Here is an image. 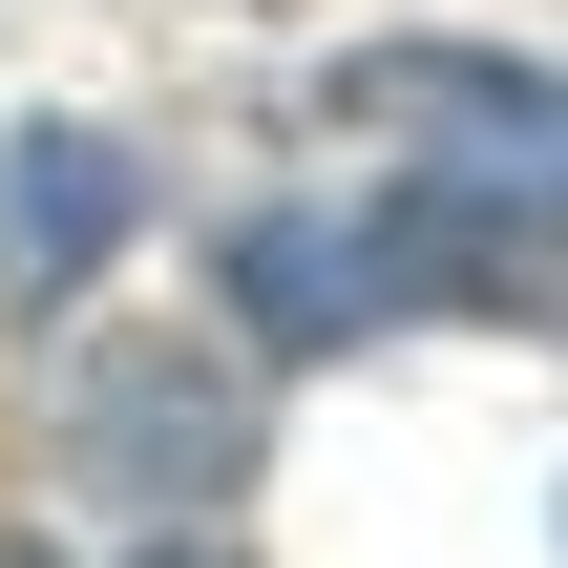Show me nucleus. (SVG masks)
<instances>
[{
	"mask_svg": "<svg viewBox=\"0 0 568 568\" xmlns=\"http://www.w3.org/2000/svg\"><path fill=\"white\" fill-rule=\"evenodd\" d=\"M126 568H253V548H232V527H148Z\"/></svg>",
	"mask_w": 568,
	"mask_h": 568,
	"instance_id": "obj_4",
	"label": "nucleus"
},
{
	"mask_svg": "<svg viewBox=\"0 0 568 568\" xmlns=\"http://www.w3.org/2000/svg\"><path fill=\"white\" fill-rule=\"evenodd\" d=\"M84 464L148 485V506H190V485L253 464V400H232V379H148V358H105V379H84Z\"/></svg>",
	"mask_w": 568,
	"mask_h": 568,
	"instance_id": "obj_3",
	"label": "nucleus"
},
{
	"mask_svg": "<svg viewBox=\"0 0 568 568\" xmlns=\"http://www.w3.org/2000/svg\"><path fill=\"white\" fill-rule=\"evenodd\" d=\"M126 232H148V190H126L105 126H21V148H0V274H21V295H84Z\"/></svg>",
	"mask_w": 568,
	"mask_h": 568,
	"instance_id": "obj_2",
	"label": "nucleus"
},
{
	"mask_svg": "<svg viewBox=\"0 0 568 568\" xmlns=\"http://www.w3.org/2000/svg\"><path fill=\"white\" fill-rule=\"evenodd\" d=\"M0 568H63V548H42V527H0Z\"/></svg>",
	"mask_w": 568,
	"mask_h": 568,
	"instance_id": "obj_5",
	"label": "nucleus"
},
{
	"mask_svg": "<svg viewBox=\"0 0 568 568\" xmlns=\"http://www.w3.org/2000/svg\"><path fill=\"white\" fill-rule=\"evenodd\" d=\"M316 126H379L422 190L568 211V63H506V42H358L316 63Z\"/></svg>",
	"mask_w": 568,
	"mask_h": 568,
	"instance_id": "obj_1",
	"label": "nucleus"
}]
</instances>
